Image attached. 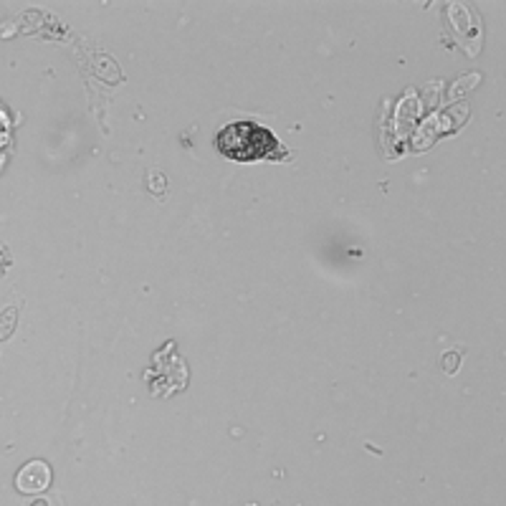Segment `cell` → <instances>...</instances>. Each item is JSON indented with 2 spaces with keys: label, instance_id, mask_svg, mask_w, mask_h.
<instances>
[{
  "label": "cell",
  "instance_id": "2",
  "mask_svg": "<svg viewBox=\"0 0 506 506\" xmlns=\"http://www.w3.org/2000/svg\"><path fill=\"white\" fill-rule=\"evenodd\" d=\"M15 486L23 493H38L51 486V466L46 461H28L15 476Z\"/></svg>",
  "mask_w": 506,
  "mask_h": 506
},
{
  "label": "cell",
  "instance_id": "3",
  "mask_svg": "<svg viewBox=\"0 0 506 506\" xmlns=\"http://www.w3.org/2000/svg\"><path fill=\"white\" fill-rule=\"evenodd\" d=\"M23 304H13V307H8L0 312V342H6L10 334L15 332V326H18V314Z\"/></svg>",
  "mask_w": 506,
  "mask_h": 506
},
{
  "label": "cell",
  "instance_id": "1",
  "mask_svg": "<svg viewBox=\"0 0 506 506\" xmlns=\"http://www.w3.org/2000/svg\"><path fill=\"white\" fill-rule=\"evenodd\" d=\"M218 150L236 162L284 160L287 150L276 142L268 129L253 122H231L218 134Z\"/></svg>",
  "mask_w": 506,
  "mask_h": 506
},
{
  "label": "cell",
  "instance_id": "4",
  "mask_svg": "<svg viewBox=\"0 0 506 506\" xmlns=\"http://www.w3.org/2000/svg\"><path fill=\"white\" fill-rule=\"evenodd\" d=\"M31 506H48V504H46V501H43V499H41V501H34V504H31Z\"/></svg>",
  "mask_w": 506,
  "mask_h": 506
}]
</instances>
